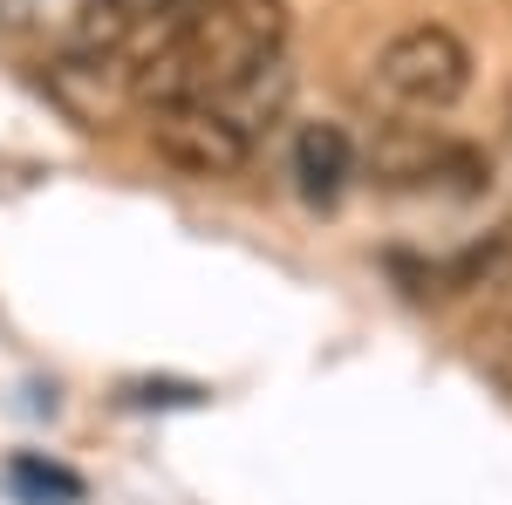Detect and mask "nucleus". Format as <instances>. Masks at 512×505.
Masks as SVG:
<instances>
[{"label": "nucleus", "instance_id": "nucleus-1", "mask_svg": "<svg viewBox=\"0 0 512 505\" xmlns=\"http://www.w3.org/2000/svg\"><path fill=\"white\" fill-rule=\"evenodd\" d=\"M287 55V0H198L192 14L144 55L130 110L212 103Z\"/></svg>", "mask_w": 512, "mask_h": 505}, {"label": "nucleus", "instance_id": "nucleus-4", "mask_svg": "<svg viewBox=\"0 0 512 505\" xmlns=\"http://www.w3.org/2000/svg\"><path fill=\"white\" fill-rule=\"evenodd\" d=\"M287 178H294V192L308 198L315 212L342 205V192H349V178H355V137L342 123H301L294 151H287Z\"/></svg>", "mask_w": 512, "mask_h": 505}, {"label": "nucleus", "instance_id": "nucleus-7", "mask_svg": "<svg viewBox=\"0 0 512 505\" xmlns=\"http://www.w3.org/2000/svg\"><path fill=\"white\" fill-rule=\"evenodd\" d=\"M499 383L512 389V342H506V349H499Z\"/></svg>", "mask_w": 512, "mask_h": 505}, {"label": "nucleus", "instance_id": "nucleus-3", "mask_svg": "<svg viewBox=\"0 0 512 505\" xmlns=\"http://www.w3.org/2000/svg\"><path fill=\"white\" fill-rule=\"evenodd\" d=\"M472 89V48L444 21H417L369 62L362 76V110L376 130H424L444 123Z\"/></svg>", "mask_w": 512, "mask_h": 505}, {"label": "nucleus", "instance_id": "nucleus-8", "mask_svg": "<svg viewBox=\"0 0 512 505\" xmlns=\"http://www.w3.org/2000/svg\"><path fill=\"white\" fill-rule=\"evenodd\" d=\"M506 123H512V110H506Z\"/></svg>", "mask_w": 512, "mask_h": 505}, {"label": "nucleus", "instance_id": "nucleus-6", "mask_svg": "<svg viewBox=\"0 0 512 505\" xmlns=\"http://www.w3.org/2000/svg\"><path fill=\"white\" fill-rule=\"evenodd\" d=\"M472 287H485L499 308H512V233H499L485 253L472 260Z\"/></svg>", "mask_w": 512, "mask_h": 505}, {"label": "nucleus", "instance_id": "nucleus-5", "mask_svg": "<svg viewBox=\"0 0 512 505\" xmlns=\"http://www.w3.org/2000/svg\"><path fill=\"white\" fill-rule=\"evenodd\" d=\"M7 485H14L28 505H82V478L76 471L55 465V458H35V451H21V458L7 465Z\"/></svg>", "mask_w": 512, "mask_h": 505}, {"label": "nucleus", "instance_id": "nucleus-2", "mask_svg": "<svg viewBox=\"0 0 512 505\" xmlns=\"http://www.w3.org/2000/svg\"><path fill=\"white\" fill-rule=\"evenodd\" d=\"M287 103H294V62L280 55V62H267L260 76H246L239 89L212 96V103L151 110V144H158L164 164H178L192 178H233L280 130Z\"/></svg>", "mask_w": 512, "mask_h": 505}]
</instances>
